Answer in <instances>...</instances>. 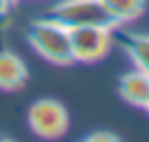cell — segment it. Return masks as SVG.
I'll use <instances>...</instances> for the list:
<instances>
[{"label":"cell","instance_id":"5","mask_svg":"<svg viewBox=\"0 0 149 142\" xmlns=\"http://www.w3.org/2000/svg\"><path fill=\"white\" fill-rule=\"evenodd\" d=\"M112 40L123 49V54L130 58V63L149 74V35L144 33H128L123 26L112 28Z\"/></svg>","mask_w":149,"mask_h":142},{"label":"cell","instance_id":"10","mask_svg":"<svg viewBox=\"0 0 149 142\" xmlns=\"http://www.w3.org/2000/svg\"><path fill=\"white\" fill-rule=\"evenodd\" d=\"M19 5V0H0V7L5 9V12H9L12 7H16Z\"/></svg>","mask_w":149,"mask_h":142},{"label":"cell","instance_id":"7","mask_svg":"<svg viewBox=\"0 0 149 142\" xmlns=\"http://www.w3.org/2000/svg\"><path fill=\"white\" fill-rule=\"evenodd\" d=\"M119 95L123 102L133 105V107H142L144 100L149 98V74H144L142 70H130L126 74H121L119 79Z\"/></svg>","mask_w":149,"mask_h":142},{"label":"cell","instance_id":"9","mask_svg":"<svg viewBox=\"0 0 149 142\" xmlns=\"http://www.w3.org/2000/svg\"><path fill=\"white\" fill-rule=\"evenodd\" d=\"M86 140H119V135L114 133H102V130H95V133H88Z\"/></svg>","mask_w":149,"mask_h":142},{"label":"cell","instance_id":"8","mask_svg":"<svg viewBox=\"0 0 149 142\" xmlns=\"http://www.w3.org/2000/svg\"><path fill=\"white\" fill-rule=\"evenodd\" d=\"M100 2L105 5V9L109 12V16L119 26L137 21L144 14V9H147V0H100Z\"/></svg>","mask_w":149,"mask_h":142},{"label":"cell","instance_id":"12","mask_svg":"<svg viewBox=\"0 0 149 142\" xmlns=\"http://www.w3.org/2000/svg\"><path fill=\"white\" fill-rule=\"evenodd\" d=\"M0 14H7V12H5V9H2V7H0Z\"/></svg>","mask_w":149,"mask_h":142},{"label":"cell","instance_id":"2","mask_svg":"<svg viewBox=\"0 0 149 142\" xmlns=\"http://www.w3.org/2000/svg\"><path fill=\"white\" fill-rule=\"evenodd\" d=\"M49 19L63 23L65 28L102 26L112 30L119 26L100 0H58L56 5L49 7Z\"/></svg>","mask_w":149,"mask_h":142},{"label":"cell","instance_id":"6","mask_svg":"<svg viewBox=\"0 0 149 142\" xmlns=\"http://www.w3.org/2000/svg\"><path fill=\"white\" fill-rule=\"evenodd\" d=\"M28 81V65L12 51H0V88L19 91Z\"/></svg>","mask_w":149,"mask_h":142},{"label":"cell","instance_id":"4","mask_svg":"<svg viewBox=\"0 0 149 142\" xmlns=\"http://www.w3.org/2000/svg\"><path fill=\"white\" fill-rule=\"evenodd\" d=\"M112 30L102 26H79L70 28V49L74 63H95L105 58L112 49Z\"/></svg>","mask_w":149,"mask_h":142},{"label":"cell","instance_id":"3","mask_svg":"<svg viewBox=\"0 0 149 142\" xmlns=\"http://www.w3.org/2000/svg\"><path fill=\"white\" fill-rule=\"evenodd\" d=\"M28 126L37 137L56 140V137L65 135V130L70 126V114H68L63 102H58L54 98H42V100H35L30 105Z\"/></svg>","mask_w":149,"mask_h":142},{"label":"cell","instance_id":"11","mask_svg":"<svg viewBox=\"0 0 149 142\" xmlns=\"http://www.w3.org/2000/svg\"><path fill=\"white\" fill-rule=\"evenodd\" d=\"M142 109H144V112H147V114H149V98H147V100H144V105H142Z\"/></svg>","mask_w":149,"mask_h":142},{"label":"cell","instance_id":"1","mask_svg":"<svg viewBox=\"0 0 149 142\" xmlns=\"http://www.w3.org/2000/svg\"><path fill=\"white\" fill-rule=\"evenodd\" d=\"M28 44L49 63L54 65H72V49H70V28L63 23L44 16L35 19L28 26Z\"/></svg>","mask_w":149,"mask_h":142}]
</instances>
